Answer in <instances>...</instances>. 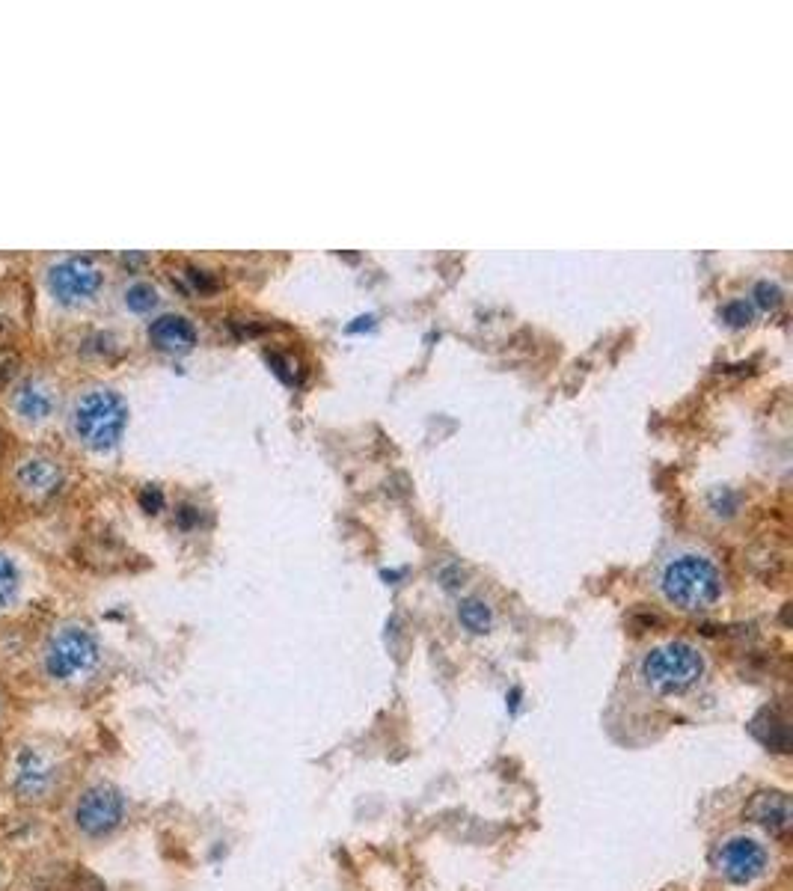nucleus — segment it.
Listing matches in <instances>:
<instances>
[{
    "instance_id": "a211bd4d",
    "label": "nucleus",
    "mask_w": 793,
    "mask_h": 891,
    "mask_svg": "<svg viewBox=\"0 0 793 891\" xmlns=\"http://www.w3.org/2000/svg\"><path fill=\"white\" fill-rule=\"evenodd\" d=\"M265 360H268V366L277 372V378H283L286 384L295 381V375H298V363H292V360L283 357L280 351H265Z\"/></svg>"
},
{
    "instance_id": "6ab92c4d",
    "label": "nucleus",
    "mask_w": 793,
    "mask_h": 891,
    "mask_svg": "<svg viewBox=\"0 0 793 891\" xmlns=\"http://www.w3.org/2000/svg\"><path fill=\"white\" fill-rule=\"evenodd\" d=\"M737 505H740V496L734 494L731 488H719V491H713L710 494V508L716 511V514H734L737 511Z\"/></svg>"
},
{
    "instance_id": "9b49d317",
    "label": "nucleus",
    "mask_w": 793,
    "mask_h": 891,
    "mask_svg": "<svg viewBox=\"0 0 793 891\" xmlns=\"http://www.w3.org/2000/svg\"><path fill=\"white\" fill-rule=\"evenodd\" d=\"M752 734L761 746H767L770 752H791V725L788 716L779 707H764L755 719H752Z\"/></svg>"
},
{
    "instance_id": "412c9836",
    "label": "nucleus",
    "mask_w": 793,
    "mask_h": 891,
    "mask_svg": "<svg viewBox=\"0 0 793 891\" xmlns=\"http://www.w3.org/2000/svg\"><path fill=\"white\" fill-rule=\"evenodd\" d=\"M18 366H21V360H18V354L15 351H0V390L18 375Z\"/></svg>"
},
{
    "instance_id": "b1692460",
    "label": "nucleus",
    "mask_w": 793,
    "mask_h": 891,
    "mask_svg": "<svg viewBox=\"0 0 793 891\" xmlns=\"http://www.w3.org/2000/svg\"><path fill=\"white\" fill-rule=\"evenodd\" d=\"M199 508L197 505H179V511H176V520H179V526L182 529H191V526H197L199 523Z\"/></svg>"
},
{
    "instance_id": "f03ea898",
    "label": "nucleus",
    "mask_w": 793,
    "mask_h": 891,
    "mask_svg": "<svg viewBox=\"0 0 793 891\" xmlns=\"http://www.w3.org/2000/svg\"><path fill=\"white\" fill-rule=\"evenodd\" d=\"M704 675V657L693 642L675 639L651 648L639 663L642 684L657 695H678L693 690Z\"/></svg>"
},
{
    "instance_id": "9d476101",
    "label": "nucleus",
    "mask_w": 793,
    "mask_h": 891,
    "mask_svg": "<svg viewBox=\"0 0 793 891\" xmlns=\"http://www.w3.org/2000/svg\"><path fill=\"white\" fill-rule=\"evenodd\" d=\"M149 339L158 351H167V354H185L197 345V327L185 318V315H176V312H167L161 318H155L149 324Z\"/></svg>"
},
{
    "instance_id": "6e6552de",
    "label": "nucleus",
    "mask_w": 793,
    "mask_h": 891,
    "mask_svg": "<svg viewBox=\"0 0 793 891\" xmlns=\"http://www.w3.org/2000/svg\"><path fill=\"white\" fill-rule=\"evenodd\" d=\"M54 779H57V770H54V761L45 752H39L33 746H27V749L18 752V761H15V791H18L21 799H27V802L42 799L45 793L54 788Z\"/></svg>"
},
{
    "instance_id": "1a4fd4ad",
    "label": "nucleus",
    "mask_w": 793,
    "mask_h": 891,
    "mask_svg": "<svg viewBox=\"0 0 793 891\" xmlns=\"http://www.w3.org/2000/svg\"><path fill=\"white\" fill-rule=\"evenodd\" d=\"M746 820L761 826L773 838H785L793 826L791 796L785 791H758L746 802Z\"/></svg>"
},
{
    "instance_id": "20e7f679",
    "label": "nucleus",
    "mask_w": 793,
    "mask_h": 891,
    "mask_svg": "<svg viewBox=\"0 0 793 891\" xmlns=\"http://www.w3.org/2000/svg\"><path fill=\"white\" fill-rule=\"evenodd\" d=\"M99 663V642L84 627H63L45 651V669L54 681H78Z\"/></svg>"
},
{
    "instance_id": "4be33fe9",
    "label": "nucleus",
    "mask_w": 793,
    "mask_h": 891,
    "mask_svg": "<svg viewBox=\"0 0 793 891\" xmlns=\"http://www.w3.org/2000/svg\"><path fill=\"white\" fill-rule=\"evenodd\" d=\"M185 280H188L197 292H214V289H217V280H214L208 271H202V268H188V271H185Z\"/></svg>"
},
{
    "instance_id": "2eb2a0df",
    "label": "nucleus",
    "mask_w": 793,
    "mask_h": 891,
    "mask_svg": "<svg viewBox=\"0 0 793 891\" xmlns=\"http://www.w3.org/2000/svg\"><path fill=\"white\" fill-rule=\"evenodd\" d=\"M15 597H18V568L6 553H0V612L9 609Z\"/></svg>"
},
{
    "instance_id": "f257e3e1",
    "label": "nucleus",
    "mask_w": 793,
    "mask_h": 891,
    "mask_svg": "<svg viewBox=\"0 0 793 891\" xmlns=\"http://www.w3.org/2000/svg\"><path fill=\"white\" fill-rule=\"evenodd\" d=\"M660 592L672 606L698 612L722 597V574L701 553H678L660 571Z\"/></svg>"
},
{
    "instance_id": "4468645a",
    "label": "nucleus",
    "mask_w": 793,
    "mask_h": 891,
    "mask_svg": "<svg viewBox=\"0 0 793 891\" xmlns=\"http://www.w3.org/2000/svg\"><path fill=\"white\" fill-rule=\"evenodd\" d=\"M458 621H461V627H464L467 633L482 636V633L491 630V624H494V612H491V606H488L482 597H464V600L458 603Z\"/></svg>"
},
{
    "instance_id": "0eeeda50",
    "label": "nucleus",
    "mask_w": 793,
    "mask_h": 891,
    "mask_svg": "<svg viewBox=\"0 0 793 891\" xmlns=\"http://www.w3.org/2000/svg\"><path fill=\"white\" fill-rule=\"evenodd\" d=\"M51 292L60 297L63 303H81L93 297L101 289V271L84 256L63 259L51 268L48 274Z\"/></svg>"
},
{
    "instance_id": "f3484780",
    "label": "nucleus",
    "mask_w": 793,
    "mask_h": 891,
    "mask_svg": "<svg viewBox=\"0 0 793 891\" xmlns=\"http://www.w3.org/2000/svg\"><path fill=\"white\" fill-rule=\"evenodd\" d=\"M125 303L134 312H149L158 303V292L149 283H131L128 292H125Z\"/></svg>"
},
{
    "instance_id": "423d86ee",
    "label": "nucleus",
    "mask_w": 793,
    "mask_h": 891,
    "mask_svg": "<svg viewBox=\"0 0 793 891\" xmlns=\"http://www.w3.org/2000/svg\"><path fill=\"white\" fill-rule=\"evenodd\" d=\"M122 817H125V799L110 785H96L84 791L75 805V823L90 838L110 835L113 829H119Z\"/></svg>"
},
{
    "instance_id": "f8f14e48",
    "label": "nucleus",
    "mask_w": 793,
    "mask_h": 891,
    "mask_svg": "<svg viewBox=\"0 0 793 891\" xmlns=\"http://www.w3.org/2000/svg\"><path fill=\"white\" fill-rule=\"evenodd\" d=\"M15 476H18V485L24 491L39 496L54 494L63 485V473L51 458H27V461H21Z\"/></svg>"
},
{
    "instance_id": "a878e982",
    "label": "nucleus",
    "mask_w": 793,
    "mask_h": 891,
    "mask_svg": "<svg viewBox=\"0 0 793 891\" xmlns=\"http://www.w3.org/2000/svg\"><path fill=\"white\" fill-rule=\"evenodd\" d=\"M508 707H511V710H517V707H520V690H511V701H508Z\"/></svg>"
},
{
    "instance_id": "aec40b11",
    "label": "nucleus",
    "mask_w": 793,
    "mask_h": 891,
    "mask_svg": "<svg viewBox=\"0 0 793 891\" xmlns=\"http://www.w3.org/2000/svg\"><path fill=\"white\" fill-rule=\"evenodd\" d=\"M782 289L776 286V283H770V280H761L758 286H755V300H758V306H764V309H776L779 303H782Z\"/></svg>"
},
{
    "instance_id": "39448f33",
    "label": "nucleus",
    "mask_w": 793,
    "mask_h": 891,
    "mask_svg": "<svg viewBox=\"0 0 793 891\" xmlns=\"http://www.w3.org/2000/svg\"><path fill=\"white\" fill-rule=\"evenodd\" d=\"M713 865L722 880L731 886H749L770 871V850L752 835H731L719 841L713 853Z\"/></svg>"
},
{
    "instance_id": "393cba45",
    "label": "nucleus",
    "mask_w": 793,
    "mask_h": 891,
    "mask_svg": "<svg viewBox=\"0 0 793 891\" xmlns=\"http://www.w3.org/2000/svg\"><path fill=\"white\" fill-rule=\"evenodd\" d=\"M375 324V315H360L354 324H348V333H357V330H363V327H372Z\"/></svg>"
},
{
    "instance_id": "5701e85b",
    "label": "nucleus",
    "mask_w": 793,
    "mask_h": 891,
    "mask_svg": "<svg viewBox=\"0 0 793 891\" xmlns=\"http://www.w3.org/2000/svg\"><path fill=\"white\" fill-rule=\"evenodd\" d=\"M140 505H143L149 514H158V511L164 508V494H161V488H155V485L143 488V491H140Z\"/></svg>"
},
{
    "instance_id": "7ed1b4c3",
    "label": "nucleus",
    "mask_w": 793,
    "mask_h": 891,
    "mask_svg": "<svg viewBox=\"0 0 793 891\" xmlns=\"http://www.w3.org/2000/svg\"><path fill=\"white\" fill-rule=\"evenodd\" d=\"M128 419L125 398L113 390H90L78 398L75 431L90 449H113Z\"/></svg>"
},
{
    "instance_id": "dca6fc26",
    "label": "nucleus",
    "mask_w": 793,
    "mask_h": 891,
    "mask_svg": "<svg viewBox=\"0 0 793 891\" xmlns=\"http://www.w3.org/2000/svg\"><path fill=\"white\" fill-rule=\"evenodd\" d=\"M719 318L731 327H746L752 321V303L746 297H734L719 309Z\"/></svg>"
},
{
    "instance_id": "ddd939ff",
    "label": "nucleus",
    "mask_w": 793,
    "mask_h": 891,
    "mask_svg": "<svg viewBox=\"0 0 793 891\" xmlns=\"http://www.w3.org/2000/svg\"><path fill=\"white\" fill-rule=\"evenodd\" d=\"M15 410L24 419H30V422H39V419L51 416V410H54V393H51V387L42 384L39 378H27L18 387V393H15Z\"/></svg>"
}]
</instances>
